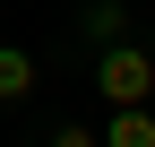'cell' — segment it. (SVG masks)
I'll return each mask as SVG.
<instances>
[{
    "instance_id": "6da1fadb",
    "label": "cell",
    "mask_w": 155,
    "mask_h": 147,
    "mask_svg": "<svg viewBox=\"0 0 155 147\" xmlns=\"http://www.w3.org/2000/svg\"><path fill=\"white\" fill-rule=\"evenodd\" d=\"M95 95H104V104H155V52L129 43V35L104 43V52H95Z\"/></svg>"
},
{
    "instance_id": "7a4b0ae2",
    "label": "cell",
    "mask_w": 155,
    "mask_h": 147,
    "mask_svg": "<svg viewBox=\"0 0 155 147\" xmlns=\"http://www.w3.org/2000/svg\"><path fill=\"white\" fill-rule=\"evenodd\" d=\"M35 87H43V69H35L26 43H0V113H17V104H35Z\"/></svg>"
},
{
    "instance_id": "3957f363",
    "label": "cell",
    "mask_w": 155,
    "mask_h": 147,
    "mask_svg": "<svg viewBox=\"0 0 155 147\" xmlns=\"http://www.w3.org/2000/svg\"><path fill=\"white\" fill-rule=\"evenodd\" d=\"M78 35H86L95 52L121 43V35H129V0H78Z\"/></svg>"
},
{
    "instance_id": "277c9868",
    "label": "cell",
    "mask_w": 155,
    "mask_h": 147,
    "mask_svg": "<svg viewBox=\"0 0 155 147\" xmlns=\"http://www.w3.org/2000/svg\"><path fill=\"white\" fill-rule=\"evenodd\" d=\"M104 147H155V104H112Z\"/></svg>"
},
{
    "instance_id": "5b68a950",
    "label": "cell",
    "mask_w": 155,
    "mask_h": 147,
    "mask_svg": "<svg viewBox=\"0 0 155 147\" xmlns=\"http://www.w3.org/2000/svg\"><path fill=\"white\" fill-rule=\"evenodd\" d=\"M43 147H104V130H86V121H61V130H52Z\"/></svg>"
}]
</instances>
